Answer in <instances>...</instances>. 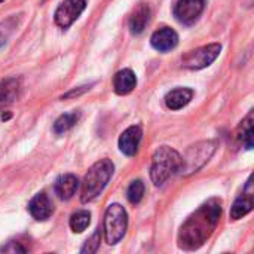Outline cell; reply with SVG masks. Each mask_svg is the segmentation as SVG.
Returning <instances> with one entry per match:
<instances>
[{"label": "cell", "instance_id": "6da1fadb", "mask_svg": "<svg viewBox=\"0 0 254 254\" xmlns=\"http://www.w3.org/2000/svg\"><path fill=\"white\" fill-rule=\"evenodd\" d=\"M222 216L220 199H210L202 204L180 228L179 246L183 250H198L216 231Z\"/></svg>", "mask_w": 254, "mask_h": 254}, {"label": "cell", "instance_id": "7a4b0ae2", "mask_svg": "<svg viewBox=\"0 0 254 254\" xmlns=\"http://www.w3.org/2000/svg\"><path fill=\"white\" fill-rule=\"evenodd\" d=\"M113 171H115V165L110 159H101L95 162L83 177L80 201L83 204L94 201L107 186Z\"/></svg>", "mask_w": 254, "mask_h": 254}, {"label": "cell", "instance_id": "3957f363", "mask_svg": "<svg viewBox=\"0 0 254 254\" xmlns=\"http://www.w3.org/2000/svg\"><path fill=\"white\" fill-rule=\"evenodd\" d=\"M182 167V156L177 150L162 146L152 156L150 179L155 186H162L173 174L179 173Z\"/></svg>", "mask_w": 254, "mask_h": 254}, {"label": "cell", "instance_id": "277c9868", "mask_svg": "<svg viewBox=\"0 0 254 254\" xmlns=\"http://www.w3.org/2000/svg\"><path fill=\"white\" fill-rule=\"evenodd\" d=\"M128 228V216L122 205L112 204L104 216V238L110 246L118 244Z\"/></svg>", "mask_w": 254, "mask_h": 254}, {"label": "cell", "instance_id": "5b68a950", "mask_svg": "<svg viewBox=\"0 0 254 254\" xmlns=\"http://www.w3.org/2000/svg\"><path fill=\"white\" fill-rule=\"evenodd\" d=\"M214 150H216L214 141H201L196 143L195 146H190L186 155L182 158V167H180L182 174L186 176L198 171L213 156Z\"/></svg>", "mask_w": 254, "mask_h": 254}, {"label": "cell", "instance_id": "8992f818", "mask_svg": "<svg viewBox=\"0 0 254 254\" xmlns=\"http://www.w3.org/2000/svg\"><path fill=\"white\" fill-rule=\"evenodd\" d=\"M222 45L220 43H211L202 48H198L195 51L188 52L182 58V65L189 70H201L208 67L211 63L216 61V58L220 55Z\"/></svg>", "mask_w": 254, "mask_h": 254}, {"label": "cell", "instance_id": "52a82bcc", "mask_svg": "<svg viewBox=\"0 0 254 254\" xmlns=\"http://www.w3.org/2000/svg\"><path fill=\"white\" fill-rule=\"evenodd\" d=\"M86 0H64L55 10V22L61 28L70 27L85 10Z\"/></svg>", "mask_w": 254, "mask_h": 254}, {"label": "cell", "instance_id": "ba28073f", "mask_svg": "<svg viewBox=\"0 0 254 254\" xmlns=\"http://www.w3.org/2000/svg\"><path fill=\"white\" fill-rule=\"evenodd\" d=\"M204 6L205 0H177V3L174 4V16L180 22L190 25L199 18Z\"/></svg>", "mask_w": 254, "mask_h": 254}, {"label": "cell", "instance_id": "9c48e42d", "mask_svg": "<svg viewBox=\"0 0 254 254\" xmlns=\"http://www.w3.org/2000/svg\"><path fill=\"white\" fill-rule=\"evenodd\" d=\"M253 177H250L243 193L235 199V202L231 208V219L232 220H240L253 210Z\"/></svg>", "mask_w": 254, "mask_h": 254}, {"label": "cell", "instance_id": "30bf717a", "mask_svg": "<svg viewBox=\"0 0 254 254\" xmlns=\"http://www.w3.org/2000/svg\"><path fill=\"white\" fill-rule=\"evenodd\" d=\"M150 43L152 46L159 51V52H168L171 49H174L179 43V36L177 33L170 28V27H164L159 28L158 31H155L150 37Z\"/></svg>", "mask_w": 254, "mask_h": 254}, {"label": "cell", "instance_id": "8fae6325", "mask_svg": "<svg viewBox=\"0 0 254 254\" xmlns=\"http://www.w3.org/2000/svg\"><path fill=\"white\" fill-rule=\"evenodd\" d=\"M141 128L140 127H129L125 129L119 137V149L127 156H134L138 150L141 141Z\"/></svg>", "mask_w": 254, "mask_h": 254}, {"label": "cell", "instance_id": "7c38bea8", "mask_svg": "<svg viewBox=\"0 0 254 254\" xmlns=\"http://www.w3.org/2000/svg\"><path fill=\"white\" fill-rule=\"evenodd\" d=\"M28 211L36 220H48L54 213L52 201L46 193H37L28 204Z\"/></svg>", "mask_w": 254, "mask_h": 254}, {"label": "cell", "instance_id": "4fadbf2b", "mask_svg": "<svg viewBox=\"0 0 254 254\" xmlns=\"http://www.w3.org/2000/svg\"><path fill=\"white\" fill-rule=\"evenodd\" d=\"M21 91V80L16 77H7L0 82V112L12 104Z\"/></svg>", "mask_w": 254, "mask_h": 254}, {"label": "cell", "instance_id": "5bb4252c", "mask_svg": "<svg viewBox=\"0 0 254 254\" xmlns=\"http://www.w3.org/2000/svg\"><path fill=\"white\" fill-rule=\"evenodd\" d=\"M149 21H150V7L146 3H140L134 9L132 15L129 18V30H131V33L132 34H141L146 30Z\"/></svg>", "mask_w": 254, "mask_h": 254}, {"label": "cell", "instance_id": "9a60e30c", "mask_svg": "<svg viewBox=\"0 0 254 254\" xmlns=\"http://www.w3.org/2000/svg\"><path fill=\"white\" fill-rule=\"evenodd\" d=\"M137 85V77L134 74L132 70L129 68H124L121 71H118L115 74V79H113V88H115V92L118 95H127L129 94Z\"/></svg>", "mask_w": 254, "mask_h": 254}, {"label": "cell", "instance_id": "2e32d148", "mask_svg": "<svg viewBox=\"0 0 254 254\" xmlns=\"http://www.w3.org/2000/svg\"><path fill=\"white\" fill-rule=\"evenodd\" d=\"M77 186H79V180L76 179V176H73V174H64V176L58 177V180L55 182L54 189H55V193L58 195L60 199L68 201L76 193Z\"/></svg>", "mask_w": 254, "mask_h": 254}, {"label": "cell", "instance_id": "e0dca14e", "mask_svg": "<svg viewBox=\"0 0 254 254\" xmlns=\"http://www.w3.org/2000/svg\"><path fill=\"white\" fill-rule=\"evenodd\" d=\"M193 91L189 88H176L165 95V104L170 110H180L190 103Z\"/></svg>", "mask_w": 254, "mask_h": 254}, {"label": "cell", "instance_id": "ac0fdd59", "mask_svg": "<svg viewBox=\"0 0 254 254\" xmlns=\"http://www.w3.org/2000/svg\"><path fill=\"white\" fill-rule=\"evenodd\" d=\"M253 112H250L238 128V140L246 146V149L250 150V149H253Z\"/></svg>", "mask_w": 254, "mask_h": 254}, {"label": "cell", "instance_id": "d6986e66", "mask_svg": "<svg viewBox=\"0 0 254 254\" xmlns=\"http://www.w3.org/2000/svg\"><path fill=\"white\" fill-rule=\"evenodd\" d=\"M80 119V112H71V113H65V115H61L55 124H54V132L55 134H64L67 132L68 129H71Z\"/></svg>", "mask_w": 254, "mask_h": 254}, {"label": "cell", "instance_id": "ffe728a7", "mask_svg": "<svg viewBox=\"0 0 254 254\" xmlns=\"http://www.w3.org/2000/svg\"><path fill=\"white\" fill-rule=\"evenodd\" d=\"M89 222H91V213L82 210V211L74 213L70 217V228H71L73 232L80 234V232H83L89 226Z\"/></svg>", "mask_w": 254, "mask_h": 254}, {"label": "cell", "instance_id": "44dd1931", "mask_svg": "<svg viewBox=\"0 0 254 254\" xmlns=\"http://www.w3.org/2000/svg\"><path fill=\"white\" fill-rule=\"evenodd\" d=\"M143 195H144V185L141 180H135L129 185L128 190H127V198L131 204H138L141 199H143Z\"/></svg>", "mask_w": 254, "mask_h": 254}, {"label": "cell", "instance_id": "7402d4cb", "mask_svg": "<svg viewBox=\"0 0 254 254\" xmlns=\"http://www.w3.org/2000/svg\"><path fill=\"white\" fill-rule=\"evenodd\" d=\"M100 240H101V234L100 231H97L95 234H92V237L89 240H86L85 246L80 249V253L82 254H92L95 253L100 247Z\"/></svg>", "mask_w": 254, "mask_h": 254}, {"label": "cell", "instance_id": "603a6c76", "mask_svg": "<svg viewBox=\"0 0 254 254\" xmlns=\"http://www.w3.org/2000/svg\"><path fill=\"white\" fill-rule=\"evenodd\" d=\"M21 244L22 243H19V241H16V243L12 241L6 247H3L1 252H4V253H27L28 252V247H22Z\"/></svg>", "mask_w": 254, "mask_h": 254}, {"label": "cell", "instance_id": "cb8c5ba5", "mask_svg": "<svg viewBox=\"0 0 254 254\" xmlns=\"http://www.w3.org/2000/svg\"><path fill=\"white\" fill-rule=\"evenodd\" d=\"M10 31H12V24L9 21L7 22H0V46L6 43Z\"/></svg>", "mask_w": 254, "mask_h": 254}, {"label": "cell", "instance_id": "d4e9b609", "mask_svg": "<svg viewBox=\"0 0 254 254\" xmlns=\"http://www.w3.org/2000/svg\"><path fill=\"white\" fill-rule=\"evenodd\" d=\"M86 89H89V86H80V89H74V91H70L68 94H65L63 98H68V97H73V95H79V94H82V92H85Z\"/></svg>", "mask_w": 254, "mask_h": 254}, {"label": "cell", "instance_id": "484cf974", "mask_svg": "<svg viewBox=\"0 0 254 254\" xmlns=\"http://www.w3.org/2000/svg\"><path fill=\"white\" fill-rule=\"evenodd\" d=\"M1 1H3V0H0V3H1Z\"/></svg>", "mask_w": 254, "mask_h": 254}]
</instances>
